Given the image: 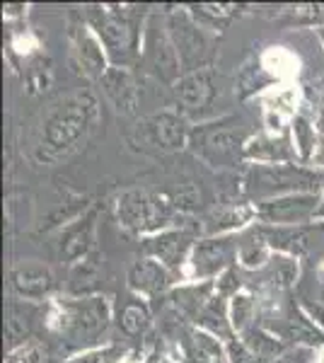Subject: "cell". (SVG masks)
<instances>
[{
	"mask_svg": "<svg viewBox=\"0 0 324 363\" xmlns=\"http://www.w3.org/2000/svg\"><path fill=\"white\" fill-rule=\"evenodd\" d=\"M228 121H220L213 128H199V145L201 148L196 153H201V157L211 162L216 167H230L235 165L238 157H245V145L238 138V133L230 131L225 126Z\"/></svg>",
	"mask_w": 324,
	"mask_h": 363,
	"instance_id": "5bb4252c",
	"label": "cell"
},
{
	"mask_svg": "<svg viewBox=\"0 0 324 363\" xmlns=\"http://www.w3.org/2000/svg\"><path fill=\"white\" fill-rule=\"evenodd\" d=\"M300 308H303L305 313H308V318L324 332V303H310V301H305V303H300Z\"/></svg>",
	"mask_w": 324,
	"mask_h": 363,
	"instance_id": "74e56055",
	"label": "cell"
},
{
	"mask_svg": "<svg viewBox=\"0 0 324 363\" xmlns=\"http://www.w3.org/2000/svg\"><path fill=\"white\" fill-rule=\"evenodd\" d=\"M257 218V208L250 203H225L208 211L203 218V225L199 233H203L206 238H223L230 235L235 230H242Z\"/></svg>",
	"mask_w": 324,
	"mask_h": 363,
	"instance_id": "d6986e66",
	"label": "cell"
},
{
	"mask_svg": "<svg viewBox=\"0 0 324 363\" xmlns=\"http://www.w3.org/2000/svg\"><path fill=\"white\" fill-rule=\"evenodd\" d=\"M169 39H172L177 56L181 63V75L194 73V70L211 68L213 63V44H211L206 29L191 17L189 10H172L164 17Z\"/></svg>",
	"mask_w": 324,
	"mask_h": 363,
	"instance_id": "52a82bcc",
	"label": "cell"
},
{
	"mask_svg": "<svg viewBox=\"0 0 324 363\" xmlns=\"http://www.w3.org/2000/svg\"><path fill=\"white\" fill-rule=\"evenodd\" d=\"M145 363H189V359H186V354L181 351L179 344L162 342L150 351Z\"/></svg>",
	"mask_w": 324,
	"mask_h": 363,
	"instance_id": "836d02e7",
	"label": "cell"
},
{
	"mask_svg": "<svg viewBox=\"0 0 324 363\" xmlns=\"http://www.w3.org/2000/svg\"><path fill=\"white\" fill-rule=\"evenodd\" d=\"M73 54H75V61H78V66L82 73L87 75V78H95V80H102L104 73L109 70L107 61V51H104L102 42L97 39V34L92 32L90 27H80L78 34H75V42H73Z\"/></svg>",
	"mask_w": 324,
	"mask_h": 363,
	"instance_id": "ffe728a7",
	"label": "cell"
},
{
	"mask_svg": "<svg viewBox=\"0 0 324 363\" xmlns=\"http://www.w3.org/2000/svg\"><path fill=\"white\" fill-rule=\"evenodd\" d=\"M189 136L191 131L184 114L164 109V112L143 116L140 121H135L133 131L128 133V143L133 148L143 150V153L167 155L184 148L189 143Z\"/></svg>",
	"mask_w": 324,
	"mask_h": 363,
	"instance_id": "8992f818",
	"label": "cell"
},
{
	"mask_svg": "<svg viewBox=\"0 0 324 363\" xmlns=\"http://www.w3.org/2000/svg\"><path fill=\"white\" fill-rule=\"evenodd\" d=\"M235 5H191V17L201 27L223 29L235 17Z\"/></svg>",
	"mask_w": 324,
	"mask_h": 363,
	"instance_id": "4dcf8cb0",
	"label": "cell"
},
{
	"mask_svg": "<svg viewBox=\"0 0 324 363\" xmlns=\"http://www.w3.org/2000/svg\"><path fill=\"white\" fill-rule=\"evenodd\" d=\"M174 99L184 114H203L218 97L213 68H201L194 73H184L172 85Z\"/></svg>",
	"mask_w": 324,
	"mask_h": 363,
	"instance_id": "7c38bea8",
	"label": "cell"
},
{
	"mask_svg": "<svg viewBox=\"0 0 324 363\" xmlns=\"http://www.w3.org/2000/svg\"><path fill=\"white\" fill-rule=\"evenodd\" d=\"M8 363H49V351L32 339V342L22 344L20 349L10 351Z\"/></svg>",
	"mask_w": 324,
	"mask_h": 363,
	"instance_id": "d6a6232c",
	"label": "cell"
},
{
	"mask_svg": "<svg viewBox=\"0 0 324 363\" xmlns=\"http://www.w3.org/2000/svg\"><path fill=\"white\" fill-rule=\"evenodd\" d=\"M271 259V247L264 238L262 228H255L250 230L242 240H238V264L245 267V269H264L269 264Z\"/></svg>",
	"mask_w": 324,
	"mask_h": 363,
	"instance_id": "4316f807",
	"label": "cell"
},
{
	"mask_svg": "<svg viewBox=\"0 0 324 363\" xmlns=\"http://www.w3.org/2000/svg\"><path fill=\"white\" fill-rule=\"evenodd\" d=\"M238 262V242L230 235L223 238H201L196 240L189 257V279L216 281L223 272H228Z\"/></svg>",
	"mask_w": 324,
	"mask_h": 363,
	"instance_id": "30bf717a",
	"label": "cell"
},
{
	"mask_svg": "<svg viewBox=\"0 0 324 363\" xmlns=\"http://www.w3.org/2000/svg\"><path fill=\"white\" fill-rule=\"evenodd\" d=\"M102 92L107 95L111 102V107L119 114H135L138 112V102H140V92L138 83H135L133 73L128 68L121 66H109V70L104 73V78L99 80Z\"/></svg>",
	"mask_w": 324,
	"mask_h": 363,
	"instance_id": "2e32d148",
	"label": "cell"
},
{
	"mask_svg": "<svg viewBox=\"0 0 324 363\" xmlns=\"http://www.w3.org/2000/svg\"><path fill=\"white\" fill-rule=\"evenodd\" d=\"M291 131H293V140H296L298 157L303 162H310L317 153V145H320V136H317L312 121L308 119V116L298 114L291 124Z\"/></svg>",
	"mask_w": 324,
	"mask_h": 363,
	"instance_id": "f546056e",
	"label": "cell"
},
{
	"mask_svg": "<svg viewBox=\"0 0 324 363\" xmlns=\"http://www.w3.org/2000/svg\"><path fill=\"white\" fill-rule=\"evenodd\" d=\"M152 325V310L148 301L140 296H131L119 306L116 313V327L126 337H143Z\"/></svg>",
	"mask_w": 324,
	"mask_h": 363,
	"instance_id": "603a6c76",
	"label": "cell"
},
{
	"mask_svg": "<svg viewBox=\"0 0 324 363\" xmlns=\"http://www.w3.org/2000/svg\"><path fill=\"white\" fill-rule=\"evenodd\" d=\"M317 363H324V347H320V359H317Z\"/></svg>",
	"mask_w": 324,
	"mask_h": 363,
	"instance_id": "b9f144b4",
	"label": "cell"
},
{
	"mask_svg": "<svg viewBox=\"0 0 324 363\" xmlns=\"http://www.w3.org/2000/svg\"><path fill=\"white\" fill-rule=\"evenodd\" d=\"M95 218L97 211H87L85 216L75 218L73 223H68L61 233V255L63 259L70 264H80L82 259H87L95 242Z\"/></svg>",
	"mask_w": 324,
	"mask_h": 363,
	"instance_id": "ac0fdd59",
	"label": "cell"
},
{
	"mask_svg": "<svg viewBox=\"0 0 324 363\" xmlns=\"http://www.w3.org/2000/svg\"><path fill=\"white\" fill-rule=\"evenodd\" d=\"M46 325L70 349H95L111 325V306L104 296L56 298Z\"/></svg>",
	"mask_w": 324,
	"mask_h": 363,
	"instance_id": "7a4b0ae2",
	"label": "cell"
},
{
	"mask_svg": "<svg viewBox=\"0 0 324 363\" xmlns=\"http://www.w3.org/2000/svg\"><path fill=\"white\" fill-rule=\"evenodd\" d=\"M39 320V306L22 298H10L5 306V337H8V349L15 351L22 344L32 342L34 325Z\"/></svg>",
	"mask_w": 324,
	"mask_h": 363,
	"instance_id": "e0dca14e",
	"label": "cell"
},
{
	"mask_svg": "<svg viewBox=\"0 0 324 363\" xmlns=\"http://www.w3.org/2000/svg\"><path fill=\"white\" fill-rule=\"evenodd\" d=\"M262 272V286L269 289L271 294H284V291L293 289L298 281V262L296 257H288V255H271L269 264Z\"/></svg>",
	"mask_w": 324,
	"mask_h": 363,
	"instance_id": "cb8c5ba5",
	"label": "cell"
},
{
	"mask_svg": "<svg viewBox=\"0 0 324 363\" xmlns=\"http://www.w3.org/2000/svg\"><path fill=\"white\" fill-rule=\"evenodd\" d=\"M126 354L128 351L126 347H121V344H104V347L80 351V354L70 356V359L63 363H121Z\"/></svg>",
	"mask_w": 324,
	"mask_h": 363,
	"instance_id": "1f68e13d",
	"label": "cell"
},
{
	"mask_svg": "<svg viewBox=\"0 0 324 363\" xmlns=\"http://www.w3.org/2000/svg\"><path fill=\"white\" fill-rule=\"evenodd\" d=\"M140 61L145 70L155 75L157 80L167 85H174L181 78V63L177 56V49L169 39L167 25L160 22L157 15H148L143 22V39H140Z\"/></svg>",
	"mask_w": 324,
	"mask_h": 363,
	"instance_id": "ba28073f",
	"label": "cell"
},
{
	"mask_svg": "<svg viewBox=\"0 0 324 363\" xmlns=\"http://www.w3.org/2000/svg\"><path fill=\"white\" fill-rule=\"evenodd\" d=\"M242 182L247 196L255 201H267V199L288 194H322L324 172L315 167L296 165V162H279V165L252 162Z\"/></svg>",
	"mask_w": 324,
	"mask_h": 363,
	"instance_id": "3957f363",
	"label": "cell"
},
{
	"mask_svg": "<svg viewBox=\"0 0 324 363\" xmlns=\"http://www.w3.org/2000/svg\"><path fill=\"white\" fill-rule=\"evenodd\" d=\"M230 327H233L235 335L242 337L247 330L255 327V320H257V298L252 291H240L230 298Z\"/></svg>",
	"mask_w": 324,
	"mask_h": 363,
	"instance_id": "f1b7e54d",
	"label": "cell"
},
{
	"mask_svg": "<svg viewBox=\"0 0 324 363\" xmlns=\"http://www.w3.org/2000/svg\"><path fill=\"white\" fill-rule=\"evenodd\" d=\"M264 238H267L269 247L276 250L279 255L288 257H300L308 252V230L303 225H291V228H262Z\"/></svg>",
	"mask_w": 324,
	"mask_h": 363,
	"instance_id": "484cf974",
	"label": "cell"
},
{
	"mask_svg": "<svg viewBox=\"0 0 324 363\" xmlns=\"http://www.w3.org/2000/svg\"><path fill=\"white\" fill-rule=\"evenodd\" d=\"M317 157H320V160L324 162V133L320 136V145H317Z\"/></svg>",
	"mask_w": 324,
	"mask_h": 363,
	"instance_id": "ab89813d",
	"label": "cell"
},
{
	"mask_svg": "<svg viewBox=\"0 0 324 363\" xmlns=\"http://www.w3.org/2000/svg\"><path fill=\"white\" fill-rule=\"evenodd\" d=\"M10 281H13V291L22 301L39 303L46 296H51L56 281L49 267L39 264V262H20L10 272Z\"/></svg>",
	"mask_w": 324,
	"mask_h": 363,
	"instance_id": "9a60e30c",
	"label": "cell"
},
{
	"mask_svg": "<svg viewBox=\"0 0 324 363\" xmlns=\"http://www.w3.org/2000/svg\"><path fill=\"white\" fill-rule=\"evenodd\" d=\"M225 349H228V359L230 363H262L257 359L255 354H252L250 349L242 344V339H230V342H225Z\"/></svg>",
	"mask_w": 324,
	"mask_h": 363,
	"instance_id": "d590c367",
	"label": "cell"
},
{
	"mask_svg": "<svg viewBox=\"0 0 324 363\" xmlns=\"http://www.w3.org/2000/svg\"><path fill=\"white\" fill-rule=\"evenodd\" d=\"M281 339L296 344H310V347H324V332L308 318V313L300 306L291 308L284 330H281Z\"/></svg>",
	"mask_w": 324,
	"mask_h": 363,
	"instance_id": "d4e9b609",
	"label": "cell"
},
{
	"mask_svg": "<svg viewBox=\"0 0 324 363\" xmlns=\"http://www.w3.org/2000/svg\"><path fill=\"white\" fill-rule=\"evenodd\" d=\"M216 296V281H199L191 286H181V289L172 291V306L177 313H181L184 318L196 322L199 315L203 313V308L208 306V301Z\"/></svg>",
	"mask_w": 324,
	"mask_h": 363,
	"instance_id": "7402d4cb",
	"label": "cell"
},
{
	"mask_svg": "<svg viewBox=\"0 0 324 363\" xmlns=\"http://www.w3.org/2000/svg\"><path fill=\"white\" fill-rule=\"evenodd\" d=\"M194 245H196V235L191 230H186V228H167V230L143 238L145 257L157 259L177 277L181 274V269L189 264Z\"/></svg>",
	"mask_w": 324,
	"mask_h": 363,
	"instance_id": "8fae6325",
	"label": "cell"
},
{
	"mask_svg": "<svg viewBox=\"0 0 324 363\" xmlns=\"http://www.w3.org/2000/svg\"><path fill=\"white\" fill-rule=\"evenodd\" d=\"M99 124V102L92 92H75L58 102L41 124L37 160L54 165L90 140Z\"/></svg>",
	"mask_w": 324,
	"mask_h": 363,
	"instance_id": "6da1fadb",
	"label": "cell"
},
{
	"mask_svg": "<svg viewBox=\"0 0 324 363\" xmlns=\"http://www.w3.org/2000/svg\"><path fill=\"white\" fill-rule=\"evenodd\" d=\"M293 20L303 22V25H322L324 22V5H298L291 10Z\"/></svg>",
	"mask_w": 324,
	"mask_h": 363,
	"instance_id": "e575fe53",
	"label": "cell"
},
{
	"mask_svg": "<svg viewBox=\"0 0 324 363\" xmlns=\"http://www.w3.org/2000/svg\"><path fill=\"white\" fill-rule=\"evenodd\" d=\"M317 218H324V189H322V203H320V211H317Z\"/></svg>",
	"mask_w": 324,
	"mask_h": 363,
	"instance_id": "60d3db41",
	"label": "cell"
},
{
	"mask_svg": "<svg viewBox=\"0 0 324 363\" xmlns=\"http://www.w3.org/2000/svg\"><path fill=\"white\" fill-rule=\"evenodd\" d=\"M87 25L97 34L107 51L109 61L114 66L126 68L135 56L140 58V39H143V29L140 22H135L131 15L121 13V10L109 8H90L87 13Z\"/></svg>",
	"mask_w": 324,
	"mask_h": 363,
	"instance_id": "277c9868",
	"label": "cell"
},
{
	"mask_svg": "<svg viewBox=\"0 0 324 363\" xmlns=\"http://www.w3.org/2000/svg\"><path fill=\"white\" fill-rule=\"evenodd\" d=\"M322 194H288L279 199H267L257 201V218L264 225L271 228H291V225H305L308 220L317 218L320 211Z\"/></svg>",
	"mask_w": 324,
	"mask_h": 363,
	"instance_id": "9c48e42d",
	"label": "cell"
},
{
	"mask_svg": "<svg viewBox=\"0 0 324 363\" xmlns=\"http://www.w3.org/2000/svg\"><path fill=\"white\" fill-rule=\"evenodd\" d=\"M320 39H322V44H324V27H320Z\"/></svg>",
	"mask_w": 324,
	"mask_h": 363,
	"instance_id": "7bdbcfd3",
	"label": "cell"
},
{
	"mask_svg": "<svg viewBox=\"0 0 324 363\" xmlns=\"http://www.w3.org/2000/svg\"><path fill=\"white\" fill-rule=\"evenodd\" d=\"M245 157L262 165H279V162H296L298 150L291 145L288 136H257L245 143Z\"/></svg>",
	"mask_w": 324,
	"mask_h": 363,
	"instance_id": "44dd1931",
	"label": "cell"
},
{
	"mask_svg": "<svg viewBox=\"0 0 324 363\" xmlns=\"http://www.w3.org/2000/svg\"><path fill=\"white\" fill-rule=\"evenodd\" d=\"M126 281L133 296L160 298L164 294H169V289H172L177 281V274H172L167 267L160 264L157 259H152V257H140V259H135L128 267Z\"/></svg>",
	"mask_w": 324,
	"mask_h": 363,
	"instance_id": "4fadbf2b",
	"label": "cell"
},
{
	"mask_svg": "<svg viewBox=\"0 0 324 363\" xmlns=\"http://www.w3.org/2000/svg\"><path fill=\"white\" fill-rule=\"evenodd\" d=\"M308 97L312 102V109L317 112V121L324 126V78L315 80V83L308 87Z\"/></svg>",
	"mask_w": 324,
	"mask_h": 363,
	"instance_id": "8d00e7d4",
	"label": "cell"
},
{
	"mask_svg": "<svg viewBox=\"0 0 324 363\" xmlns=\"http://www.w3.org/2000/svg\"><path fill=\"white\" fill-rule=\"evenodd\" d=\"M269 363H300V361L293 354H284V356H279V359H274V361H269Z\"/></svg>",
	"mask_w": 324,
	"mask_h": 363,
	"instance_id": "f35d334b",
	"label": "cell"
},
{
	"mask_svg": "<svg viewBox=\"0 0 324 363\" xmlns=\"http://www.w3.org/2000/svg\"><path fill=\"white\" fill-rule=\"evenodd\" d=\"M240 339H242L245 347L250 349L262 363H269V361H274V359H279V356L286 354V342H284V339L271 335V332L264 330V327L255 325L252 330H247Z\"/></svg>",
	"mask_w": 324,
	"mask_h": 363,
	"instance_id": "83f0119b",
	"label": "cell"
},
{
	"mask_svg": "<svg viewBox=\"0 0 324 363\" xmlns=\"http://www.w3.org/2000/svg\"><path fill=\"white\" fill-rule=\"evenodd\" d=\"M179 211L174 208L172 199L164 194H150L143 189H128L116 199V218L126 230L135 235H155L172 225Z\"/></svg>",
	"mask_w": 324,
	"mask_h": 363,
	"instance_id": "5b68a950",
	"label": "cell"
}]
</instances>
